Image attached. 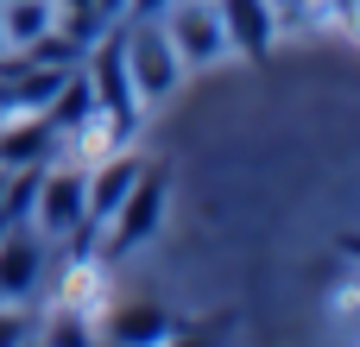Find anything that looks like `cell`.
<instances>
[{
    "label": "cell",
    "mask_w": 360,
    "mask_h": 347,
    "mask_svg": "<svg viewBox=\"0 0 360 347\" xmlns=\"http://www.w3.org/2000/svg\"><path fill=\"white\" fill-rule=\"evenodd\" d=\"M51 145H57V133H51L44 114H6V120H0V171L51 158Z\"/></svg>",
    "instance_id": "ba28073f"
},
{
    "label": "cell",
    "mask_w": 360,
    "mask_h": 347,
    "mask_svg": "<svg viewBox=\"0 0 360 347\" xmlns=\"http://www.w3.org/2000/svg\"><path fill=\"white\" fill-rule=\"evenodd\" d=\"M0 190H6V171H0Z\"/></svg>",
    "instance_id": "4fadbf2b"
},
{
    "label": "cell",
    "mask_w": 360,
    "mask_h": 347,
    "mask_svg": "<svg viewBox=\"0 0 360 347\" xmlns=\"http://www.w3.org/2000/svg\"><path fill=\"white\" fill-rule=\"evenodd\" d=\"M95 13H101V25H120L127 19V0H95Z\"/></svg>",
    "instance_id": "7c38bea8"
},
{
    "label": "cell",
    "mask_w": 360,
    "mask_h": 347,
    "mask_svg": "<svg viewBox=\"0 0 360 347\" xmlns=\"http://www.w3.org/2000/svg\"><path fill=\"white\" fill-rule=\"evenodd\" d=\"M171 0H127V19H158Z\"/></svg>",
    "instance_id": "8fae6325"
},
{
    "label": "cell",
    "mask_w": 360,
    "mask_h": 347,
    "mask_svg": "<svg viewBox=\"0 0 360 347\" xmlns=\"http://www.w3.org/2000/svg\"><path fill=\"white\" fill-rule=\"evenodd\" d=\"M215 13L228 32V51H240L247 63L272 57V44H278V6L272 0H215Z\"/></svg>",
    "instance_id": "52a82bcc"
},
{
    "label": "cell",
    "mask_w": 360,
    "mask_h": 347,
    "mask_svg": "<svg viewBox=\"0 0 360 347\" xmlns=\"http://www.w3.org/2000/svg\"><path fill=\"white\" fill-rule=\"evenodd\" d=\"M158 25H165V38H171V51H177L184 70H209V63L228 57V32H221L215 0H171L158 13Z\"/></svg>",
    "instance_id": "3957f363"
},
{
    "label": "cell",
    "mask_w": 360,
    "mask_h": 347,
    "mask_svg": "<svg viewBox=\"0 0 360 347\" xmlns=\"http://www.w3.org/2000/svg\"><path fill=\"white\" fill-rule=\"evenodd\" d=\"M82 76H89V95H95V114L114 126V139H133L139 126V89H133V70H127V51H120V32L108 25L89 51H82Z\"/></svg>",
    "instance_id": "6da1fadb"
},
{
    "label": "cell",
    "mask_w": 360,
    "mask_h": 347,
    "mask_svg": "<svg viewBox=\"0 0 360 347\" xmlns=\"http://www.w3.org/2000/svg\"><path fill=\"white\" fill-rule=\"evenodd\" d=\"M38 278H44V234L32 221H6L0 228V303H25Z\"/></svg>",
    "instance_id": "8992f818"
},
{
    "label": "cell",
    "mask_w": 360,
    "mask_h": 347,
    "mask_svg": "<svg viewBox=\"0 0 360 347\" xmlns=\"http://www.w3.org/2000/svg\"><path fill=\"white\" fill-rule=\"evenodd\" d=\"M108 335H114V341H127V347L165 341V335H171V316H165L158 303H120V310L108 316Z\"/></svg>",
    "instance_id": "9c48e42d"
},
{
    "label": "cell",
    "mask_w": 360,
    "mask_h": 347,
    "mask_svg": "<svg viewBox=\"0 0 360 347\" xmlns=\"http://www.w3.org/2000/svg\"><path fill=\"white\" fill-rule=\"evenodd\" d=\"M0 228H6V221H0Z\"/></svg>",
    "instance_id": "5bb4252c"
},
{
    "label": "cell",
    "mask_w": 360,
    "mask_h": 347,
    "mask_svg": "<svg viewBox=\"0 0 360 347\" xmlns=\"http://www.w3.org/2000/svg\"><path fill=\"white\" fill-rule=\"evenodd\" d=\"M120 51H127V70H133L139 101H158V95H171V89H177L184 63H177V51H171V38H165V25H158V19H127Z\"/></svg>",
    "instance_id": "5b68a950"
},
{
    "label": "cell",
    "mask_w": 360,
    "mask_h": 347,
    "mask_svg": "<svg viewBox=\"0 0 360 347\" xmlns=\"http://www.w3.org/2000/svg\"><path fill=\"white\" fill-rule=\"evenodd\" d=\"M158 221H165V171H158V164H139L133 190H127L120 209L108 215V247H101V259H127L133 247H146V240L158 234Z\"/></svg>",
    "instance_id": "7a4b0ae2"
},
{
    "label": "cell",
    "mask_w": 360,
    "mask_h": 347,
    "mask_svg": "<svg viewBox=\"0 0 360 347\" xmlns=\"http://www.w3.org/2000/svg\"><path fill=\"white\" fill-rule=\"evenodd\" d=\"M51 25H57L51 19V0H0V38H6V51L13 44H32Z\"/></svg>",
    "instance_id": "30bf717a"
},
{
    "label": "cell",
    "mask_w": 360,
    "mask_h": 347,
    "mask_svg": "<svg viewBox=\"0 0 360 347\" xmlns=\"http://www.w3.org/2000/svg\"><path fill=\"white\" fill-rule=\"evenodd\" d=\"M82 202H89V171L44 164L38 171V196H32V228L44 240H76L82 234Z\"/></svg>",
    "instance_id": "277c9868"
}]
</instances>
